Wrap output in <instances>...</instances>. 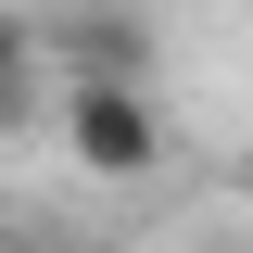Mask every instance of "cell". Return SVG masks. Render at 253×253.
I'll use <instances>...</instances> for the list:
<instances>
[{
    "label": "cell",
    "instance_id": "7a4b0ae2",
    "mask_svg": "<svg viewBox=\"0 0 253 253\" xmlns=\"http://www.w3.org/2000/svg\"><path fill=\"white\" fill-rule=\"evenodd\" d=\"M26 101H38V26L0 13V114H26Z\"/></svg>",
    "mask_w": 253,
    "mask_h": 253
},
{
    "label": "cell",
    "instance_id": "6da1fadb",
    "mask_svg": "<svg viewBox=\"0 0 253 253\" xmlns=\"http://www.w3.org/2000/svg\"><path fill=\"white\" fill-rule=\"evenodd\" d=\"M63 152L89 165V177H152L165 165V101L152 89H63Z\"/></svg>",
    "mask_w": 253,
    "mask_h": 253
}]
</instances>
